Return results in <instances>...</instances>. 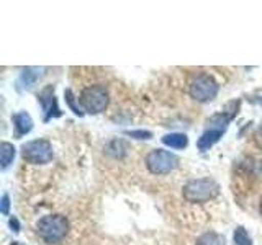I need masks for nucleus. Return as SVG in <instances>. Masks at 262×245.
<instances>
[{
    "label": "nucleus",
    "instance_id": "7ed1b4c3",
    "mask_svg": "<svg viewBox=\"0 0 262 245\" xmlns=\"http://www.w3.org/2000/svg\"><path fill=\"white\" fill-rule=\"evenodd\" d=\"M77 100L82 106V111L89 114H98L108 106L110 96L103 85H89L82 90Z\"/></svg>",
    "mask_w": 262,
    "mask_h": 245
},
{
    "label": "nucleus",
    "instance_id": "ddd939ff",
    "mask_svg": "<svg viewBox=\"0 0 262 245\" xmlns=\"http://www.w3.org/2000/svg\"><path fill=\"white\" fill-rule=\"evenodd\" d=\"M128 151H129V147L126 141H123V139H113V141H110L108 145H106V154H110L113 159L125 157Z\"/></svg>",
    "mask_w": 262,
    "mask_h": 245
},
{
    "label": "nucleus",
    "instance_id": "423d86ee",
    "mask_svg": "<svg viewBox=\"0 0 262 245\" xmlns=\"http://www.w3.org/2000/svg\"><path fill=\"white\" fill-rule=\"evenodd\" d=\"M179 165L177 155L164 149H154L146 155V167L152 175H167Z\"/></svg>",
    "mask_w": 262,
    "mask_h": 245
},
{
    "label": "nucleus",
    "instance_id": "412c9836",
    "mask_svg": "<svg viewBox=\"0 0 262 245\" xmlns=\"http://www.w3.org/2000/svg\"><path fill=\"white\" fill-rule=\"evenodd\" d=\"M259 212H260V216H262V198H260V203H259Z\"/></svg>",
    "mask_w": 262,
    "mask_h": 245
},
{
    "label": "nucleus",
    "instance_id": "f03ea898",
    "mask_svg": "<svg viewBox=\"0 0 262 245\" xmlns=\"http://www.w3.org/2000/svg\"><path fill=\"white\" fill-rule=\"evenodd\" d=\"M36 232L46 243L61 242L69 232V220L62 214H48L36 223Z\"/></svg>",
    "mask_w": 262,
    "mask_h": 245
},
{
    "label": "nucleus",
    "instance_id": "2eb2a0df",
    "mask_svg": "<svg viewBox=\"0 0 262 245\" xmlns=\"http://www.w3.org/2000/svg\"><path fill=\"white\" fill-rule=\"evenodd\" d=\"M233 242L234 245H252V239L248 231L243 226H237L233 232Z\"/></svg>",
    "mask_w": 262,
    "mask_h": 245
},
{
    "label": "nucleus",
    "instance_id": "f3484780",
    "mask_svg": "<svg viewBox=\"0 0 262 245\" xmlns=\"http://www.w3.org/2000/svg\"><path fill=\"white\" fill-rule=\"evenodd\" d=\"M129 137H135V139H151L152 133L151 131H144V129H136V131H126L125 133Z\"/></svg>",
    "mask_w": 262,
    "mask_h": 245
},
{
    "label": "nucleus",
    "instance_id": "4be33fe9",
    "mask_svg": "<svg viewBox=\"0 0 262 245\" xmlns=\"http://www.w3.org/2000/svg\"><path fill=\"white\" fill-rule=\"evenodd\" d=\"M12 245H23V243H20V242H13Z\"/></svg>",
    "mask_w": 262,
    "mask_h": 245
},
{
    "label": "nucleus",
    "instance_id": "20e7f679",
    "mask_svg": "<svg viewBox=\"0 0 262 245\" xmlns=\"http://www.w3.org/2000/svg\"><path fill=\"white\" fill-rule=\"evenodd\" d=\"M218 90H220L218 82L207 72L195 74L190 84H188V93H190L193 100L200 103L211 102L218 95Z\"/></svg>",
    "mask_w": 262,
    "mask_h": 245
},
{
    "label": "nucleus",
    "instance_id": "1a4fd4ad",
    "mask_svg": "<svg viewBox=\"0 0 262 245\" xmlns=\"http://www.w3.org/2000/svg\"><path fill=\"white\" fill-rule=\"evenodd\" d=\"M13 126H15V136L21 137L25 134H28L33 129V119L27 111H18L12 116Z\"/></svg>",
    "mask_w": 262,
    "mask_h": 245
},
{
    "label": "nucleus",
    "instance_id": "9b49d317",
    "mask_svg": "<svg viewBox=\"0 0 262 245\" xmlns=\"http://www.w3.org/2000/svg\"><path fill=\"white\" fill-rule=\"evenodd\" d=\"M43 74H45V69H39V67H27V69H23V72H21L20 82L23 84L25 88H31L41 77H43Z\"/></svg>",
    "mask_w": 262,
    "mask_h": 245
},
{
    "label": "nucleus",
    "instance_id": "39448f33",
    "mask_svg": "<svg viewBox=\"0 0 262 245\" xmlns=\"http://www.w3.org/2000/svg\"><path fill=\"white\" fill-rule=\"evenodd\" d=\"M23 159L33 165H45L53 160V145L46 139H35L21 145Z\"/></svg>",
    "mask_w": 262,
    "mask_h": 245
},
{
    "label": "nucleus",
    "instance_id": "dca6fc26",
    "mask_svg": "<svg viewBox=\"0 0 262 245\" xmlns=\"http://www.w3.org/2000/svg\"><path fill=\"white\" fill-rule=\"evenodd\" d=\"M64 96H66V103L69 105V108L72 110L74 114H77V116H84V111H82L79 106L76 105V96H74L72 90H66L64 92Z\"/></svg>",
    "mask_w": 262,
    "mask_h": 245
},
{
    "label": "nucleus",
    "instance_id": "0eeeda50",
    "mask_svg": "<svg viewBox=\"0 0 262 245\" xmlns=\"http://www.w3.org/2000/svg\"><path fill=\"white\" fill-rule=\"evenodd\" d=\"M38 103L41 105V108L45 111V121L61 116V111L57 108V100L54 95V87L49 85L43 88V92L38 95Z\"/></svg>",
    "mask_w": 262,
    "mask_h": 245
},
{
    "label": "nucleus",
    "instance_id": "f8f14e48",
    "mask_svg": "<svg viewBox=\"0 0 262 245\" xmlns=\"http://www.w3.org/2000/svg\"><path fill=\"white\" fill-rule=\"evenodd\" d=\"M161 141L164 145L172 147V149H185L188 145V137H187V134H182V133L166 134V136H162Z\"/></svg>",
    "mask_w": 262,
    "mask_h": 245
},
{
    "label": "nucleus",
    "instance_id": "6e6552de",
    "mask_svg": "<svg viewBox=\"0 0 262 245\" xmlns=\"http://www.w3.org/2000/svg\"><path fill=\"white\" fill-rule=\"evenodd\" d=\"M225 131L226 129H221V128H208L205 133L199 137V141H196V147L205 152V151H208L210 147L215 145L221 137H223L225 134Z\"/></svg>",
    "mask_w": 262,
    "mask_h": 245
},
{
    "label": "nucleus",
    "instance_id": "6ab92c4d",
    "mask_svg": "<svg viewBox=\"0 0 262 245\" xmlns=\"http://www.w3.org/2000/svg\"><path fill=\"white\" fill-rule=\"evenodd\" d=\"M254 142H256V145L259 147V149H262V122L256 129V133H254Z\"/></svg>",
    "mask_w": 262,
    "mask_h": 245
},
{
    "label": "nucleus",
    "instance_id": "a211bd4d",
    "mask_svg": "<svg viewBox=\"0 0 262 245\" xmlns=\"http://www.w3.org/2000/svg\"><path fill=\"white\" fill-rule=\"evenodd\" d=\"M0 212H2L4 216H8V212H10V196L7 193H4L2 201H0Z\"/></svg>",
    "mask_w": 262,
    "mask_h": 245
},
{
    "label": "nucleus",
    "instance_id": "4468645a",
    "mask_svg": "<svg viewBox=\"0 0 262 245\" xmlns=\"http://www.w3.org/2000/svg\"><path fill=\"white\" fill-rule=\"evenodd\" d=\"M195 245H226V239L218 232H205L196 239Z\"/></svg>",
    "mask_w": 262,
    "mask_h": 245
},
{
    "label": "nucleus",
    "instance_id": "f257e3e1",
    "mask_svg": "<svg viewBox=\"0 0 262 245\" xmlns=\"http://www.w3.org/2000/svg\"><path fill=\"white\" fill-rule=\"evenodd\" d=\"M220 194V185L213 178H196L187 182L182 188L184 200L193 204H202L215 200Z\"/></svg>",
    "mask_w": 262,
    "mask_h": 245
},
{
    "label": "nucleus",
    "instance_id": "9d476101",
    "mask_svg": "<svg viewBox=\"0 0 262 245\" xmlns=\"http://www.w3.org/2000/svg\"><path fill=\"white\" fill-rule=\"evenodd\" d=\"M15 155H16L15 145L4 141L2 145H0V167H2V170H7L12 165L15 160Z\"/></svg>",
    "mask_w": 262,
    "mask_h": 245
},
{
    "label": "nucleus",
    "instance_id": "aec40b11",
    "mask_svg": "<svg viewBox=\"0 0 262 245\" xmlns=\"http://www.w3.org/2000/svg\"><path fill=\"white\" fill-rule=\"evenodd\" d=\"M8 226L12 227L13 232H20V223H18V219H16V217H10V220H8Z\"/></svg>",
    "mask_w": 262,
    "mask_h": 245
}]
</instances>
